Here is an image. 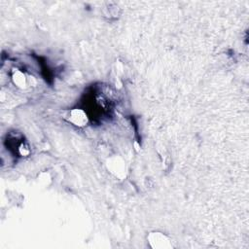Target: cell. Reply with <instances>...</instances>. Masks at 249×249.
Returning a JSON list of instances; mask_svg holds the SVG:
<instances>
[{"label":"cell","instance_id":"3","mask_svg":"<svg viewBox=\"0 0 249 249\" xmlns=\"http://www.w3.org/2000/svg\"><path fill=\"white\" fill-rule=\"evenodd\" d=\"M65 119L69 123L73 124L76 126H79V127L85 126L89 122L87 114L81 109H72V110L68 111L65 116Z\"/></svg>","mask_w":249,"mask_h":249},{"label":"cell","instance_id":"1","mask_svg":"<svg viewBox=\"0 0 249 249\" xmlns=\"http://www.w3.org/2000/svg\"><path fill=\"white\" fill-rule=\"evenodd\" d=\"M147 240L149 245L152 248L156 249H169L172 247L170 239L160 231H154L150 232L147 236Z\"/></svg>","mask_w":249,"mask_h":249},{"label":"cell","instance_id":"5","mask_svg":"<svg viewBox=\"0 0 249 249\" xmlns=\"http://www.w3.org/2000/svg\"><path fill=\"white\" fill-rule=\"evenodd\" d=\"M19 153H20L21 156H26V155H28V154H29V149H28V147H26V146H24V145H21L20 148H19Z\"/></svg>","mask_w":249,"mask_h":249},{"label":"cell","instance_id":"2","mask_svg":"<svg viewBox=\"0 0 249 249\" xmlns=\"http://www.w3.org/2000/svg\"><path fill=\"white\" fill-rule=\"evenodd\" d=\"M108 170L118 178H123L125 175V164L120 157H112L108 160L107 163Z\"/></svg>","mask_w":249,"mask_h":249},{"label":"cell","instance_id":"4","mask_svg":"<svg viewBox=\"0 0 249 249\" xmlns=\"http://www.w3.org/2000/svg\"><path fill=\"white\" fill-rule=\"evenodd\" d=\"M12 80H13L14 84L19 89H25L29 84V80H28L27 76L23 72H21L20 70H18V69L13 71Z\"/></svg>","mask_w":249,"mask_h":249}]
</instances>
